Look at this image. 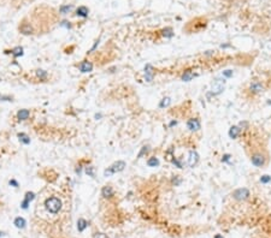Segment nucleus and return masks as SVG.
I'll list each match as a JSON object with an SVG mask.
<instances>
[{"mask_svg": "<svg viewBox=\"0 0 271 238\" xmlns=\"http://www.w3.org/2000/svg\"><path fill=\"white\" fill-rule=\"evenodd\" d=\"M199 162V154L197 153V150H190L189 152V158H188V165L190 167H195Z\"/></svg>", "mask_w": 271, "mask_h": 238, "instance_id": "7", "label": "nucleus"}, {"mask_svg": "<svg viewBox=\"0 0 271 238\" xmlns=\"http://www.w3.org/2000/svg\"><path fill=\"white\" fill-rule=\"evenodd\" d=\"M241 132H242V130L240 129V126L239 125H233L230 129H229V137L231 139V140H236L240 135H241Z\"/></svg>", "mask_w": 271, "mask_h": 238, "instance_id": "8", "label": "nucleus"}, {"mask_svg": "<svg viewBox=\"0 0 271 238\" xmlns=\"http://www.w3.org/2000/svg\"><path fill=\"white\" fill-rule=\"evenodd\" d=\"M87 226H88V223H87L85 219H82V218H80L78 220H77V230L80 231V232H82V231H85L87 228Z\"/></svg>", "mask_w": 271, "mask_h": 238, "instance_id": "16", "label": "nucleus"}, {"mask_svg": "<svg viewBox=\"0 0 271 238\" xmlns=\"http://www.w3.org/2000/svg\"><path fill=\"white\" fill-rule=\"evenodd\" d=\"M35 198V194L34 193H30L28 191L27 194H26V197H24V201H23V203H22V208L23 209H27V207H28V205Z\"/></svg>", "mask_w": 271, "mask_h": 238, "instance_id": "11", "label": "nucleus"}, {"mask_svg": "<svg viewBox=\"0 0 271 238\" xmlns=\"http://www.w3.org/2000/svg\"><path fill=\"white\" fill-rule=\"evenodd\" d=\"M269 87L271 88V80H270V82H269Z\"/></svg>", "mask_w": 271, "mask_h": 238, "instance_id": "41", "label": "nucleus"}, {"mask_svg": "<svg viewBox=\"0 0 271 238\" xmlns=\"http://www.w3.org/2000/svg\"><path fill=\"white\" fill-rule=\"evenodd\" d=\"M181 183H182V178H180V176H175V178L172 179V184L175 186H178Z\"/></svg>", "mask_w": 271, "mask_h": 238, "instance_id": "27", "label": "nucleus"}, {"mask_svg": "<svg viewBox=\"0 0 271 238\" xmlns=\"http://www.w3.org/2000/svg\"><path fill=\"white\" fill-rule=\"evenodd\" d=\"M18 137H19V141L23 142L24 144H29V143H30V139H29L26 134H18Z\"/></svg>", "mask_w": 271, "mask_h": 238, "instance_id": "23", "label": "nucleus"}, {"mask_svg": "<svg viewBox=\"0 0 271 238\" xmlns=\"http://www.w3.org/2000/svg\"><path fill=\"white\" fill-rule=\"evenodd\" d=\"M0 99H1L2 101H12V98H10V96H4V95H0Z\"/></svg>", "mask_w": 271, "mask_h": 238, "instance_id": "33", "label": "nucleus"}, {"mask_svg": "<svg viewBox=\"0 0 271 238\" xmlns=\"http://www.w3.org/2000/svg\"><path fill=\"white\" fill-rule=\"evenodd\" d=\"M163 36H165V37H172L173 36V33H172V29L171 28H165L163 30Z\"/></svg>", "mask_w": 271, "mask_h": 238, "instance_id": "25", "label": "nucleus"}, {"mask_svg": "<svg viewBox=\"0 0 271 238\" xmlns=\"http://www.w3.org/2000/svg\"><path fill=\"white\" fill-rule=\"evenodd\" d=\"M101 195L105 197V198H110V197H112L114 196V190H112V188L109 186V185L104 186L102 190H101Z\"/></svg>", "mask_w": 271, "mask_h": 238, "instance_id": "12", "label": "nucleus"}, {"mask_svg": "<svg viewBox=\"0 0 271 238\" xmlns=\"http://www.w3.org/2000/svg\"><path fill=\"white\" fill-rule=\"evenodd\" d=\"M176 124H177V122H176V120H172L171 123L169 124V126H173V125H176Z\"/></svg>", "mask_w": 271, "mask_h": 238, "instance_id": "38", "label": "nucleus"}, {"mask_svg": "<svg viewBox=\"0 0 271 238\" xmlns=\"http://www.w3.org/2000/svg\"><path fill=\"white\" fill-rule=\"evenodd\" d=\"M230 158H231L230 154H224L222 156V162H229V161H230Z\"/></svg>", "mask_w": 271, "mask_h": 238, "instance_id": "31", "label": "nucleus"}, {"mask_svg": "<svg viewBox=\"0 0 271 238\" xmlns=\"http://www.w3.org/2000/svg\"><path fill=\"white\" fill-rule=\"evenodd\" d=\"M233 75H234L233 70H225V71H223V76H224V77H227V78H230V77H233Z\"/></svg>", "mask_w": 271, "mask_h": 238, "instance_id": "28", "label": "nucleus"}, {"mask_svg": "<svg viewBox=\"0 0 271 238\" xmlns=\"http://www.w3.org/2000/svg\"><path fill=\"white\" fill-rule=\"evenodd\" d=\"M126 162L124 161H117V162H114L112 164L110 167H107L105 171H104V176L105 177H109V176H111V174H114V173H117V172H121V171H123L124 168H126Z\"/></svg>", "mask_w": 271, "mask_h": 238, "instance_id": "3", "label": "nucleus"}, {"mask_svg": "<svg viewBox=\"0 0 271 238\" xmlns=\"http://www.w3.org/2000/svg\"><path fill=\"white\" fill-rule=\"evenodd\" d=\"M194 77H195V75H194L192 71L187 70V71H185V72H183V75H182V77H181V78H182V81H183V82H189V81H192Z\"/></svg>", "mask_w": 271, "mask_h": 238, "instance_id": "13", "label": "nucleus"}, {"mask_svg": "<svg viewBox=\"0 0 271 238\" xmlns=\"http://www.w3.org/2000/svg\"><path fill=\"white\" fill-rule=\"evenodd\" d=\"M86 173L88 176H90V177H94V168L92 167V166H89V167L86 168Z\"/></svg>", "mask_w": 271, "mask_h": 238, "instance_id": "29", "label": "nucleus"}, {"mask_svg": "<svg viewBox=\"0 0 271 238\" xmlns=\"http://www.w3.org/2000/svg\"><path fill=\"white\" fill-rule=\"evenodd\" d=\"M148 150H149V148L147 147V146H145V147H142V149H141V152L139 153V158H141L143 154H147L148 153Z\"/></svg>", "mask_w": 271, "mask_h": 238, "instance_id": "30", "label": "nucleus"}, {"mask_svg": "<svg viewBox=\"0 0 271 238\" xmlns=\"http://www.w3.org/2000/svg\"><path fill=\"white\" fill-rule=\"evenodd\" d=\"M78 69L81 72H90V71L93 70V64L90 63V61H88V60H85V61H82L80 65H78Z\"/></svg>", "mask_w": 271, "mask_h": 238, "instance_id": "10", "label": "nucleus"}, {"mask_svg": "<svg viewBox=\"0 0 271 238\" xmlns=\"http://www.w3.org/2000/svg\"><path fill=\"white\" fill-rule=\"evenodd\" d=\"M71 9H72V5H63V6H60L59 11H60V14H66L71 11Z\"/></svg>", "mask_w": 271, "mask_h": 238, "instance_id": "21", "label": "nucleus"}, {"mask_svg": "<svg viewBox=\"0 0 271 238\" xmlns=\"http://www.w3.org/2000/svg\"><path fill=\"white\" fill-rule=\"evenodd\" d=\"M19 29H21V33L24 34V35H29V34H31V31H33V28L30 27V24H27V23H23Z\"/></svg>", "mask_w": 271, "mask_h": 238, "instance_id": "17", "label": "nucleus"}, {"mask_svg": "<svg viewBox=\"0 0 271 238\" xmlns=\"http://www.w3.org/2000/svg\"><path fill=\"white\" fill-rule=\"evenodd\" d=\"M9 183H10V185H12V186H14V188H17V186H18V183L16 182L14 179H11Z\"/></svg>", "mask_w": 271, "mask_h": 238, "instance_id": "34", "label": "nucleus"}, {"mask_svg": "<svg viewBox=\"0 0 271 238\" xmlns=\"http://www.w3.org/2000/svg\"><path fill=\"white\" fill-rule=\"evenodd\" d=\"M89 14V10L87 9L86 6H80L77 10H76V14L78 16V17H87Z\"/></svg>", "mask_w": 271, "mask_h": 238, "instance_id": "15", "label": "nucleus"}, {"mask_svg": "<svg viewBox=\"0 0 271 238\" xmlns=\"http://www.w3.org/2000/svg\"><path fill=\"white\" fill-rule=\"evenodd\" d=\"M159 160H158V158H156V156H152V158H149L148 160H147V165L149 166V167H157V166H159Z\"/></svg>", "mask_w": 271, "mask_h": 238, "instance_id": "18", "label": "nucleus"}, {"mask_svg": "<svg viewBox=\"0 0 271 238\" xmlns=\"http://www.w3.org/2000/svg\"><path fill=\"white\" fill-rule=\"evenodd\" d=\"M259 182L261 183V184H268V183H270L271 182V176H269V174H264V176H261L260 179H259Z\"/></svg>", "mask_w": 271, "mask_h": 238, "instance_id": "24", "label": "nucleus"}, {"mask_svg": "<svg viewBox=\"0 0 271 238\" xmlns=\"http://www.w3.org/2000/svg\"><path fill=\"white\" fill-rule=\"evenodd\" d=\"M264 90H265V85L260 81H253L248 85V92L253 95H259V94L264 93Z\"/></svg>", "mask_w": 271, "mask_h": 238, "instance_id": "5", "label": "nucleus"}, {"mask_svg": "<svg viewBox=\"0 0 271 238\" xmlns=\"http://www.w3.org/2000/svg\"><path fill=\"white\" fill-rule=\"evenodd\" d=\"M98 45H99V40H98V41H95L94 46H93V47H92V49H90V52H93V51H94V49L97 48V46H98Z\"/></svg>", "mask_w": 271, "mask_h": 238, "instance_id": "37", "label": "nucleus"}, {"mask_svg": "<svg viewBox=\"0 0 271 238\" xmlns=\"http://www.w3.org/2000/svg\"><path fill=\"white\" fill-rule=\"evenodd\" d=\"M145 73H146V81H147V82H151V81L153 80V77H154V73H156L153 66L149 65V64H147L146 68H145Z\"/></svg>", "mask_w": 271, "mask_h": 238, "instance_id": "9", "label": "nucleus"}, {"mask_svg": "<svg viewBox=\"0 0 271 238\" xmlns=\"http://www.w3.org/2000/svg\"><path fill=\"white\" fill-rule=\"evenodd\" d=\"M62 206H63V203H62L60 198L57 196H51L46 198V201H45V208L47 209V212H50L52 214L59 213V210L62 209Z\"/></svg>", "mask_w": 271, "mask_h": 238, "instance_id": "2", "label": "nucleus"}, {"mask_svg": "<svg viewBox=\"0 0 271 238\" xmlns=\"http://www.w3.org/2000/svg\"><path fill=\"white\" fill-rule=\"evenodd\" d=\"M94 238H107L106 237V235H104V233H97Z\"/></svg>", "mask_w": 271, "mask_h": 238, "instance_id": "35", "label": "nucleus"}, {"mask_svg": "<svg viewBox=\"0 0 271 238\" xmlns=\"http://www.w3.org/2000/svg\"><path fill=\"white\" fill-rule=\"evenodd\" d=\"M95 118L98 119V118H101V114H95Z\"/></svg>", "mask_w": 271, "mask_h": 238, "instance_id": "40", "label": "nucleus"}, {"mask_svg": "<svg viewBox=\"0 0 271 238\" xmlns=\"http://www.w3.org/2000/svg\"><path fill=\"white\" fill-rule=\"evenodd\" d=\"M187 127L189 131L192 132H195V131H199L201 129V123L198 118H190L187 120Z\"/></svg>", "mask_w": 271, "mask_h": 238, "instance_id": "6", "label": "nucleus"}, {"mask_svg": "<svg viewBox=\"0 0 271 238\" xmlns=\"http://www.w3.org/2000/svg\"><path fill=\"white\" fill-rule=\"evenodd\" d=\"M214 238H224V237H223V236H221V235H216V236H214Z\"/></svg>", "mask_w": 271, "mask_h": 238, "instance_id": "39", "label": "nucleus"}, {"mask_svg": "<svg viewBox=\"0 0 271 238\" xmlns=\"http://www.w3.org/2000/svg\"><path fill=\"white\" fill-rule=\"evenodd\" d=\"M14 225H16V227H18V228H24V227H26V220H24L23 218L18 217V218L14 219Z\"/></svg>", "mask_w": 271, "mask_h": 238, "instance_id": "19", "label": "nucleus"}, {"mask_svg": "<svg viewBox=\"0 0 271 238\" xmlns=\"http://www.w3.org/2000/svg\"><path fill=\"white\" fill-rule=\"evenodd\" d=\"M11 52H12V56H14V58L23 56V48H22V47H19V46H18V47H14Z\"/></svg>", "mask_w": 271, "mask_h": 238, "instance_id": "20", "label": "nucleus"}, {"mask_svg": "<svg viewBox=\"0 0 271 238\" xmlns=\"http://www.w3.org/2000/svg\"><path fill=\"white\" fill-rule=\"evenodd\" d=\"M38 76H39L40 78H46L47 73H46V72H45L43 70H38Z\"/></svg>", "mask_w": 271, "mask_h": 238, "instance_id": "32", "label": "nucleus"}, {"mask_svg": "<svg viewBox=\"0 0 271 238\" xmlns=\"http://www.w3.org/2000/svg\"><path fill=\"white\" fill-rule=\"evenodd\" d=\"M231 196L236 201H245V200H247L248 197L251 196V193H249V190L247 188H239V189L233 191Z\"/></svg>", "mask_w": 271, "mask_h": 238, "instance_id": "4", "label": "nucleus"}, {"mask_svg": "<svg viewBox=\"0 0 271 238\" xmlns=\"http://www.w3.org/2000/svg\"><path fill=\"white\" fill-rule=\"evenodd\" d=\"M171 161H172V164H173V165H175L177 168H183V166H182V162H181V160H180V159H177V158H175V156H173V159H172Z\"/></svg>", "mask_w": 271, "mask_h": 238, "instance_id": "26", "label": "nucleus"}, {"mask_svg": "<svg viewBox=\"0 0 271 238\" xmlns=\"http://www.w3.org/2000/svg\"><path fill=\"white\" fill-rule=\"evenodd\" d=\"M29 115H30V112H29L28 110H21V111H18V113H17V118H18L19 120H26V119H28Z\"/></svg>", "mask_w": 271, "mask_h": 238, "instance_id": "14", "label": "nucleus"}, {"mask_svg": "<svg viewBox=\"0 0 271 238\" xmlns=\"http://www.w3.org/2000/svg\"><path fill=\"white\" fill-rule=\"evenodd\" d=\"M170 103H171V99H170V98H164L161 101H160L159 107H160V108H164V107H168Z\"/></svg>", "mask_w": 271, "mask_h": 238, "instance_id": "22", "label": "nucleus"}, {"mask_svg": "<svg viewBox=\"0 0 271 238\" xmlns=\"http://www.w3.org/2000/svg\"><path fill=\"white\" fill-rule=\"evenodd\" d=\"M62 25H64V27H66V28H71V24H68L66 21H64V22L62 23Z\"/></svg>", "mask_w": 271, "mask_h": 238, "instance_id": "36", "label": "nucleus"}, {"mask_svg": "<svg viewBox=\"0 0 271 238\" xmlns=\"http://www.w3.org/2000/svg\"><path fill=\"white\" fill-rule=\"evenodd\" d=\"M253 166H256L258 168L264 167L266 164H268V155L263 150H254L252 154H251V158H249Z\"/></svg>", "mask_w": 271, "mask_h": 238, "instance_id": "1", "label": "nucleus"}]
</instances>
